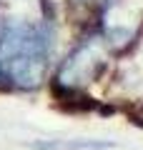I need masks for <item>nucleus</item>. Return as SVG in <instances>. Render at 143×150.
Returning <instances> with one entry per match:
<instances>
[{"mask_svg": "<svg viewBox=\"0 0 143 150\" xmlns=\"http://www.w3.org/2000/svg\"><path fill=\"white\" fill-rule=\"evenodd\" d=\"M45 65V38L35 28H10L0 43V70L13 83L33 88Z\"/></svg>", "mask_w": 143, "mask_h": 150, "instance_id": "obj_1", "label": "nucleus"}, {"mask_svg": "<svg viewBox=\"0 0 143 150\" xmlns=\"http://www.w3.org/2000/svg\"><path fill=\"white\" fill-rule=\"evenodd\" d=\"M116 143L111 140H70V143H35V148H50V150H106Z\"/></svg>", "mask_w": 143, "mask_h": 150, "instance_id": "obj_2", "label": "nucleus"}]
</instances>
